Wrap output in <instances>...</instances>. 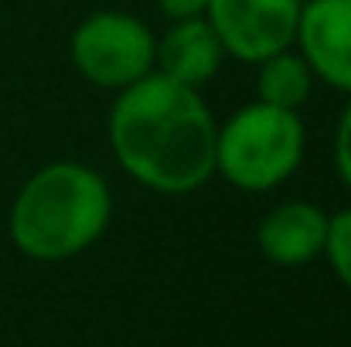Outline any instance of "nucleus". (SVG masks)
Segmentation results:
<instances>
[{"label": "nucleus", "mask_w": 351, "mask_h": 347, "mask_svg": "<svg viewBox=\"0 0 351 347\" xmlns=\"http://www.w3.org/2000/svg\"><path fill=\"white\" fill-rule=\"evenodd\" d=\"M256 89H259V103L297 113L314 92V72L304 62V55H293L287 48L259 62Z\"/></svg>", "instance_id": "nucleus-9"}, {"label": "nucleus", "mask_w": 351, "mask_h": 347, "mask_svg": "<svg viewBox=\"0 0 351 347\" xmlns=\"http://www.w3.org/2000/svg\"><path fill=\"white\" fill-rule=\"evenodd\" d=\"M335 167H338V177L345 181V188H351V103L345 106V113L338 119V133H335Z\"/></svg>", "instance_id": "nucleus-11"}, {"label": "nucleus", "mask_w": 351, "mask_h": 347, "mask_svg": "<svg viewBox=\"0 0 351 347\" xmlns=\"http://www.w3.org/2000/svg\"><path fill=\"white\" fill-rule=\"evenodd\" d=\"M157 38L150 27L123 10L89 14L72 34V65L99 89H126L154 72Z\"/></svg>", "instance_id": "nucleus-4"}, {"label": "nucleus", "mask_w": 351, "mask_h": 347, "mask_svg": "<svg viewBox=\"0 0 351 347\" xmlns=\"http://www.w3.org/2000/svg\"><path fill=\"white\" fill-rule=\"evenodd\" d=\"M304 160V123L266 103L242 106L215 136V170L239 191L259 194L283 184Z\"/></svg>", "instance_id": "nucleus-3"}, {"label": "nucleus", "mask_w": 351, "mask_h": 347, "mask_svg": "<svg viewBox=\"0 0 351 347\" xmlns=\"http://www.w3.org/2000/svg\"><path fill=\"white\" fill-rule=\"evenodd\" d=\"M113 218L106 181L75 160H55L27 177L10 208V242L38 262L86 252Z\"/></svg>", "instance_id": "nucleus-2"}, {"label": "nucleus", "mask_w": 351, "mask_h": 347, "mask_svg": "<svg viewBox=\"0 0 351 347\" xmlns=\"http://www.w3.org/2000/svg\"><path fill=\"white\" fill-rule=\"evenodd\" d=\"M157 3L171 21H181V17H202L208 0H157Z\"/></svg>", "instance_id": "nucleus-12"}, {"label": "nucleus", "mask_w": 351, "mask_h": 347, "mask_svg": "<svg viewBox=\"0 0 351 347\" xmlns=\"http://www.w3.org/2000/svg\"><path fill=\"white\" fill-rule=\"evenodd\" d=\"M331 215L311 201H287L259 225V248L276 266H307L324 252Z\"/></svg>", "instance_id": "nucleus-8"}, {"label": "nucleus", "mask_w": 351, "mask_h": 347, "mask_svg": "<svg viewBox=\"0 0 351 347\" xmlns=\"http://www.w3.org/2000/svg\"><path fill=\"white\" fill-rule=\"evenodd\" d=\"M222 58H226V48L215 27L205 17H181L157 41L154 72L202 92V86H208L215 72L222 68Z\"/></svg>", "instance_id": "nucleus-7"}, {"label": "nucleus", "mask_w": 351, "mask_h": 347, "mask_svg": "<svg viewBox=\"0 0 351 347\" xmlns=\"http://www.w3.org/2000/svg\"><path fill=\"white\" fill-rule=\"evenodd\" d=\"M219 126L198 89L160 72L119 89L110 113L117 164L157 194H191L215 174Z\"/></svg>", "instance_id": "nucleus-1"}, {"label": "nucleus", "mask_w": 351, "mask_h": 347, "mask_svg": "<svg viewBox=\"0 0 351 347\" xmlns=\"http://www.w3.org/2000/svg\"><path fill=\"white\" fill-rule=\"evenodd\" d=\"M293 41L314 79L351 96V0H307Z\"/></svg>", "instance_id": "nucleus-6"}, {"label": "nucleus", "mask_w": 351, "mask_h": 347, "mask_svg": "<svg viewBox=\"0 0 351 347\" xmlns=\"http://www.w3.org/2000/svg\"><path fill=\"white\" fill-rule=\"evenodd\" d=\"M300 7V0H208L205 21L215 27L226 55L259 65L293 44Z\"/></svg>", "instance_id": "nucleus-5"}, {"label": "nucleus", "mask_w": 351, "mask_h": 347, "mask_svg": "<svg viewBox=\"0 0 351 347\" xmlns=\"http://www.w3.org/2000/svg\"><path fill=\"white\" fill-rule=\"evenodd\" d=\"M324 252H328V259H331L338 279L348 286V293H351V208L338 211V215H331Z\"/></svg>", "instance_id": "nucleus-10"}]
</instances>
